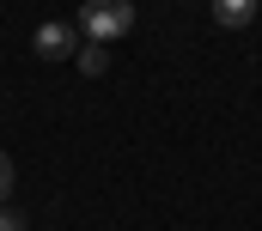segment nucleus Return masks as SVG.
<instances>
[{
	"label": "nucleus",
	"instance_id": "obj_1",
	"mask_svg": "<svg viewBox=\"0 0 262 231\" xmlns=\"http://www.w3.org/2000/svg\"><path fill=\"white\" fill-rule=\"evenodd\" d=\"M79 31H85L92 43L128 37L134 31V0H85V6H79Z\"/></svg>",
	"mask_w": 262,
	"mask_h": 231
},
{
	"label": "nucleus",
	"instance_id": "obj_2",
	"mask_svg": "<svg viewBox=\"0 0 262 231\" xmlns=\"http://www.w3.org/2000/svg\"><path fill=\"white\" fill-rule=\"evenodd\" d=\"M31 43H37V55H43V61L73 55V31H67V25H55V18H49V25H37V37H31Z\"/></svg>",
	"mask_w": 262,
	"mask_h": 231
},
{
	"label": "nucleus",
	"instance_id": "obj_3",
	"mask_svg": "<svg viewBox=\"0 0 262 231\" xmlns=\"http://www.w3.org/2000/svg\"><path fill=\"white\" fill-rule=\"evenodd\" d=\"M213 18H220L226 31H238V25L256 18V0H213Z\"/></svg>",
	"mask_w": 262,
	"mask_h": 231
},
{
	"label": "nucleus",
	"instance_id": "obj_4",
	"mask_svg": "<svg viewBox=\"0 0 262 231\" xmlns=\"http://www.w3.org/2000/svg\"><path fill=\"white\" fill-rule=\"evenodd\" d=\"M79 67H85V73L98 79V73L110 67V55H104V43H85V49H79Z\"/></svg>",
	"mask_w": 262,
	"mask_h": 231
},
{
	"label": "nucleus",
	"instance_id": "obj_5",
	"mask_svg": "<svg viewBox=\"0 0 262 231\" xmlns=\"http://www.w3.org/2000/svg\"><path fill=\"white\" fill-rule=\"evenodd\" d=\"M6 189H12V158L0 152V195H6Z\"/></svg>",
	"mask_w": 262,
	"mask_h": 231
},
{
	"label": "nucleus",
	"instance_id": "obj_6",
	"mask_svg": "<svg viewBox=\"0 0 262 231\" xmlns=\"http://www.w3.org/2000/svg\"><path fill=\"white\" fill-rule=\"evenodd\" d=\"M0 231H25V219L18 213H0Z\"/></svg>",
	"mask_w": 262,
	"mask_h": 231
}]
</instances>
